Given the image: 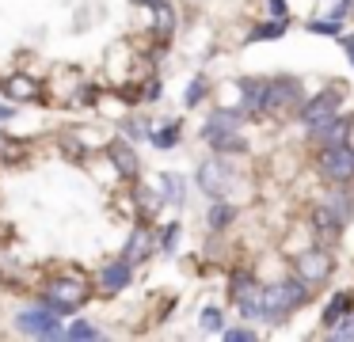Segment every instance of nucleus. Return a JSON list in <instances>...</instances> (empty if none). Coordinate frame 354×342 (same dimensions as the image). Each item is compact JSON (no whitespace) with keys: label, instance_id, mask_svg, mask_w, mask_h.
I'll return each instance as SVG.
<instances>
[{"label":"nucleus","instance_id":"1a4fd4ad","mask_svg":"<svg viewBox=\"0 0 354 342\" xmlns=\"http://www.w3.org/2000/svg\"><path fill=\"white\" fill-rule=\"evenodd\" d=\"M297 274L313 285V281H324L331 274V255L328 251H305V255H297Z\"/></svg>","mask_w":354,"mask_h":342},{"label":"nucleus","instance_id":"0eeeda50","mask_svg":"<svg viewBox=\"0 0 354 342\" xmlns=\"http://www.w3.org/2000/svg\"><path fill=\"white\" fill-rule=\"evenodd\" d=\"M229 182H232V167L225 164V160H206V164L198 167V187L206 190L209 198H225Z\"/></svg>","mask_w":354,"mask_h":342},{"label":"nucleus","instance_id":"f3484780","mask_svg":"<svg viewBox=\"0 0 354 342\" xmlns=\"http://www.w3.org/2000/svg\"><path fill=\"white\" fill-rule=\"evenodd\" d=\"M244 118H248L244 111H217V114H209V122H206V129H202V137L209 141V137L221 133V129H236Z\"/></svg>","mask_w":354,"mask_h":342},{"label":"nucleus","instance_id":"6e6552de","mask_svg":"<svg viewBox=\"0 0 354 342\" xmlns=\"http://www.w3.org/2000/svg\"><path fill=\"white\" fill-rule=\"evenodd\" d=\"M84 285L80 281H54V285L46 289V304H54L57 312H73L84 304Z\"/></svg>","mask_w":354,"mask_h":342},{"label":"nucleus","instance_id":"ddd939ff","mask_svg":"<svg viewBox=\"0 0 354 342\" xmlns=\"http://www.w3.org/2000/svg\"><path fill=\"white\" fill-rule=\"evenodd\" d=\"M107 152H111V164H115L122 175H138V171H141L138 152H133V144H130V141H115Z\"/></svg>","mask_w":354,"mask_h":342},{"label":"nucleus","instance_id":"a211bd4d","mask_svg":"<svg viewBox=\"0 0 354 342\" xmlns=\"http://www.w3.org/2000/svg\"><path fill=\"white\" fill-rule=\"evenodd\" d=\"M209 144H214L217 152H244L248 149V141L236 133V129H221V133H214V137H209Z\"/></svg>","mask_w":354,"mask_h":342},{"label":"nucleus","instance_id":"c756f323","mask_svg":"<svg viewBox=\"0 0 354 342\" xmlns=\"http://www.w3.org/2000/svg\"><path fill=\"white\" fill-rule=\"evenodd\" d=\"M8 95H35L31 80H8Z\"/></svg>","mask_w":354,"mask_h":342},{"label":"nucleus","instance_id":"6ab92c4d","mask_svg":"<svg viewBox=\"0 0 354 342\" xmlns=\"http://www.w3.org/2000/svg\"><path fill=\"white\" fill-rule=\"evenodd\" d=\"M160 194H164V202L183 205V179L179 175H160Z\"/></svg>","mask_w":354,"mask_h":342},{"label":"nucleus","instance_id":"bb28decb","mask_svg":"<svg viewBox=\"0 0 354 342\" xmlns=\"http://www.w3.org/2000/svg\"><path fill=\"white\" fill-rule=\"evenodd\" d=\"M339 23L343 19H308V30L313 35H339Z\"/></svg>","mask_w":354,"mask_h":342},{"label":"nucleus","instance_id":"2f4dec72","mask_svg":"<svg viewBox=\"0 0 354 342\" xmlns=\"http://www.w3.org/2000/svg\"><path fill=\"white\" fill-rule=\"evenodd\" d=\"M331 339H354V319H351V323H335V327H331Z\"/></svg>","mask_w":354,"mask_h":342},{"label":"nucleus","instance_id":"e433bc0d","mask_svg":"<svg viewBox=\"0 0 354 342\" xmlns=\"http://www.w3.org/2000/svg\"><path fill=\"white\" fill-rule=\"evenodd\" d=\"M141 4H160V0H141Z\"/></svg>","mask_w":354,"mask_h":342},{"label":"nucleus","instance_id":"c9c22d12","mask_svg":"<svg viewBox=\"0 0 354 342\" xmlns=\"http://www.w3.org/2000/svg\"><path fill=\"white\" fill-rule=\"evenodd\" d=\"M343 50H346V57L354 61V35H351V38H343Z\"/></svg>","mask_w":354,"mask_h":342},{"label":"nucleus","instance_id":"4be33fe9","mask_svg":"<svg viewBox=\"0 0 354 342\" xmlns=\"http://www.w3.org/2000/svg\"><path fill=\"white\" fill-rule=\"evenodd\" d=\"M232 217H236V213H232V205L217 202L214 209H209V228H214V232H221L225 225H232Z\"/></svg>","mask_w":354,"mask_h":342},{"label":"nucleus","instance_id":"7c9ffc66","mask_svg":"<svg viewBox=\"0 0 354 342\" xmlns=\"http://www.w3.org/2000/svg\"><path fill=\"white\" fill-rule=\"evenodd\" d=\"M331 198H335V202H331V205H335V209H339V217H343V220H351V213H354V205H351V202H346V194H331Z\"/></svg>","mask_w":354,"mask_h":342},{"label":"nucleus","instance_id":"c85d7f7f","mask_svg":"<svg viewBox=\"0 0 354 342\" xmlns=\"http://www.w3.org/2000/svg\"><path fill=\"white\" fill-rule=\"evenodd\" d=\"M225 342H255V331H244V327H229V331H225Z\"/></svg>","mask_w":354,"mask_h":342},{"label":"nucleus","instance_id":"aec40b11","mask_svg":"<svg viewBox=\"0 0 354 342\" xmlns=\"http://www.w3.org/2000/svg\"><path fill=\"white\" fill-rule=\"evenodd\" d=\"M286 27H290V19H270V23H259V27L252 30V42H263V38H278V35H286Z\"/></svg>","mask_w":354,"mask_h":342},{"label":"nucleus","instance_id":"4468645a","mask_svg":"<svg viewBox=\"0 0 354 342\" xmlns=\"http://www.w3.org/2000/svg\"><path fill=\"white\" fill-rule=\"evenodd\" d=\"M351 308H354V296L346 293V289H339V293L328 301V308H324V319H320V323H324V327L343 323V316H351Z\"/></svg>","mask_w":354,"mask_h":342},{"label":"nucleus","instance_id":"20e7f679","mask_svg":"<svg viewBox=\"0 0 354 342\" xmlns=\"http://www.w3.org/2000/svg\"><path fill=\"white\" fill-rule=\"evenodd\" d=\"M320 175L328 182H351L354 179V149L351 144H328L320 152Z\"/></svg>","mask_w":354,"mask_h":342},{"label":"nucleus","instance_id":"423d86ee","mask_svg":"<svg viewBox=\"0 0 354 342\" xmlns=\"http://www.w3.org/2000/svg\"><path fill=\"white\" fill-rule=\"evenodd\" d=\"M339 103H343V95H339L335 88L320 91V95L305 99V106H301V122H305L308 129L324 126V122H331V118H335V114H339Z\"/></svg>","mask_w":354,"mask_h":342},{"label":"nucleus","instance_id":"5701e85b","mask_svg":"<svg viewBox=\"0 0 354 342\" xmlns=\"http://www.w3.org/2000/svg\"><path fill=\"white\" fill-rule=\"evenodd\" d=\"M153 144H156V149H176V144H179V126H176V122H171V126H164V129H156Z\"/></svg>","mask_w":354,"mask_h":342},{"label":"nucleus","instance_id":"39448f33","mask_svg":"<svg viewBox=\"0 0 354 342\" xmlns=\"http://www.w3.org/2000/svg\"><path fill=\"white\" fill-rule=\"evenodd\" d=\"M16 327L24 334H42V339H57V334H65L62 331V319H57V308L54 304H46V308H27V312H19V319H16Z\"/></svg>","mask_w":354,"mask_h":342},{"label":"nucleus","instance_id":"72a5a7b5","mask_svg":"<svg viewBox=\"0 0 354 342\" xmlns=\"http://www.w3.org/2000/svg\"><path fill=\"white\" fill-rule=\"evenodd\" d=\"M267 8H270V15H278V19H290V15H286V0H267Z\"/></svg>","mask_w":354,"mask_h":342},{"label":"nucleus","instance_id":"393cba45","mask_svg":"<svg viewBox=\"0 0 354 342\" xmlns=\"http://www.w3.org/2000/svg\"><path fill=\"white\" fill-rule=\"evenodd\" d=\"M206 88H209V84H206V76H194V80H191V88H187V106H198L202 99H206Z\"/></svg>","mask_w":354,"mask_h":342},{"label":"nucleus","instance_id":"2eb2a0df","mask_svg":"<svg viewBox=\"0 0 354 342\" xmlns=\"http://www.w3.org/2000/svg\"><path fill=\"white\" fill-rule=\"evenodd\" d=\"M313 225H316V232H324V236H335L339 228L346 225L343 217H339V209L331 202H324V205H316L313 209Z\"/></svg>","mask_w":354,"mask_h":342},{"label":"nucleus","instance_id":"7ed1b4c3","mask_svg":"<svg viewBox=\"0 0 354 342\" xmlns=\"http://www.w3.org/2000/svg\"><path fill=\"white\" fill-rule=\"evenodd\" d=\"M263 293L267 289H259V281L252 274H244V270L232 274V304L240 308L244 319H263Z\"/></svg>","mask_w":354,"mask_h":342},{"label":"nucleus","instance_id":"9d476101","mask_svg":"<svg viewBox=\"0 0 354 342\" xmlns=\"http://www.w3.org/2000/svg\"><path fill=\"white\" fill-rule=\"evenodd\" d=\"M236 91H240V111H244V114L263 111V103H267V84H263V80L240 76V80H236Z\"/></svg>","mask_w":354,"mask_h":342},{"label":"nucleus","instance_id":"f257e3e1","mask_svg":"<svg viewBox=\"0 0 354 342\" xmlns=\"http://www.w3.org/2000/svg\"><path fill=\"white\" fill-rule=\"evenodd\" d=\"M308 281L301 278H290V281H278V285H270L267 293H263V319L267 323H282L286 319V312H293L297 304H305V296H308Z\"/></svg>","mask_w":354,"mask_h":342},{"label":"nucleus","instance_id":"a878e982","mask_svg":"<svg viewBox=\"0 0 354 342\" xmlns=\"http://www.w3.org/2000/svg\"><path fill=\"white\" fill-rule=\"evenodd\" d=\"M65 339H100V331H95L92 323H84V319H77V323L65 331Z\"/></svg>","mask_w":354,"mask_h":342},{"label":"nucleus","instance_id":"f704fd0d","mask_svg":"<svg viewBox=\"0 0 354 342\" xmlns=\"http://www.w3.org/2000/svg\"><path fill=\"white\" fill-rule=\"evenodd\" d=\"M12 114H16V106H4V103H0V122H8Z\"/></svg>","mask_w":354,"mask_h":342},{"label":"nucleus","instance_id":"473e14b6","mask_svg":"<svg viewBox=\"0 0 354 342\" xmlns=\"http://www.w3.org/2000/svg\"><path fill=\"white\" fill-rule=\"evenodd\" d=\"M351 0H335V12H331V19H346V12H351Z\"/></svg>","mask_w":354,"mask_h":342},{"label":"nucleus","instance_id":"f03ea898","mask_svg":"<svg viewBox=\"0 0 354 342\" xmlns=\"http://www.w3.org/2000/svg\"><path fill=\"white\" fill-rule=\"evenodd\" d=\"M305 106V91H301V80L297 76H278V80L267 84V103H263V111L270 114H286V111H297Z\"/></svg>","mask_w":354,"mask_h":342},{"label":"nucleus","instance_id":"412c9836","mask_svg":"<svg viewBox=\"0 0 354 342\" xmlns=\"http://www.w3.org/2000/svg\"><path fill=\"white\" fill-rule=\"evenodd\" d=\"M153 8H156V30H160V35H171V30H176V12H171V4L160 0V4H153Z\"/></svg>","mask_w":354,"mask_h":342},{"label":"nucleus","instance_id":"f8f14e48","mask_svg":"<svg viewBox=\"0 0 354 342\" xmlns=\"http://www.w3.org/2000/svg\"><path fill=\"white\" fill-rule=\"evenodd\" d=\"M346 133H351V118H339V114L331 122H324V126L313 129V137L324 144V149H328V144H346Z\"/></svg>","mask_w":354,"mask_h":342},{"label":"nucleus","instance_id":"b1692460","mask_svg":"<svg viewBox=\"0 0 354 342\" xmlns=\"http://www.w3.org/2000/svg\"><path fill=\"white\" fill-rule=\"evenodd\" d=\"M202 331H209V334H225L221 308H206V312H202Z\"/></svg>","mask_w":354,"mask_h":342},{"label":"nucleus","instance_id":"9b49d317","mask_svg":"<svg viewBox=\"0 0 354 342\" xmlns=\"http://www.w3.org/2000/svg\"><path fill=\"white\" fill-rule=\"evenodd\" d=\"M130 274H133V263H126V258H118V263L103 266V274H100V285L107 289V293H118V289H126V285H130Z\"/></svg>","mask_w":354,"mask_h":342},{"label":"nucleus","instance_id":"cd10ccee","mask_svg":"<svg viewBox=\"0 0 354 342\" xmlns=\"http://www.w3.org/2000/svg\"><path fill=\"white\" fill-rule=\"evenodd\" d=\"M176 240H179V225H164V232H160V247H164V251H171V247H176Z\"/></svg>","mask_w":354,"mask_h":342},{"label":"nucleus","instance_id":"dca6fc26","mask_svg":"<svg viewBox=\"0 0 354 342\" xmlns=\"http://www.w3.org/2000/svg\"><path fill=\"white\" fill-rule=\"evenodd\" d=\"M149 251H153V236H149V228H133V236L126 240L122 258L126 263H141V258H149Z\"/></svg>","mask_w":354,"mask_h":342}]
</instances>
